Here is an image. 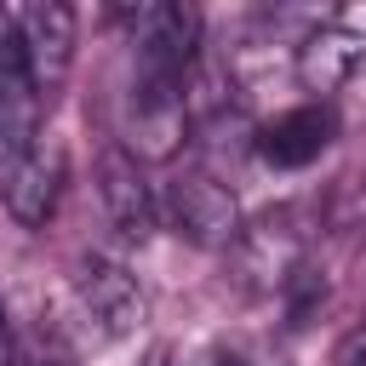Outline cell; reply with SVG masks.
Listing matches in <instances>:
<instances>
[{"label":"cell","mask_w":366,"mask_h":366,"mask_svg":"<svg viewBox=\"0 0 366 366\" xmlns=\"http://www.w3.org/2000/svg\"><path fill=\"white\" fill-rule=\"evenodd\" d=\"M0 46H11V6H0Z\"/></svg>","instance_id":"5bb4252c"},{"label":"cell","mask_w":366,"mask_h":366,"mask_svg":"<svg viewBox=\"0 0 366 366\" xmlns=\"http://www.w3.org/2000/svg\"><path fill=\"white\" fill-rule=\"evenodd\" d=\"M0 366H17V349H11V326H6V309H0Z\"/></svg>","instance_id":"7c38bea8"},{"label":"cell","mask_w":366,"mask_h":366,"mask_svg":"<svg viewBox=\"0 0 366 366\" xmlns=\"http://www.w3.org/2000/svg\"><path fill=\"white\" fill-rule=\"evenodd\" d=\"M126 154L132 160H172L189 137V103H183V86H166V80H137L132 74V92H126V132H120Z\"/></svg>","instance_id":"5b68a950"},{"label":"cell","mask_w":366,"mask_h":366,"mask_svg":"<svg viewBox=\"0 0 366 366\" xmlns=\"http://www.w3.org/2000/svg\"><path fill=\"white\" fill-rule=\"evenodd\" d=\"M11 51L29 69L34 92L51 97L69 69H74V11L63 0H34V6H11Z\"/></svg>","instance_id":"3957f363"},{"label":"cell","mask_w":366,"mask_h":366,"mask_svg":"<svg viewBox=\"0 0 366 366\" xmlns=\"http://www.w3.org/2000/svg\"><path fill=\"white\" fill-rule=\"evenodd\" d=\"M229 252L240 257L246 280L263 286V292H280V286L303 269V234H297L286 217H263V223L240 229V240H234Z\"/></svg>","instance_id":"30bf717a"},{"label":"cell","mask_w":366,"mask_h":366,"mask_svg":"<svg viewBox=\"0 0 366 366\" xmlns=\"http://www.w3.org/2000/svg\"><path fill=\"white\" fill-rule=\"evenodd\" d=\"M40 120H46V97L34 92V80L17 63V51L0 46V183L34 154Z\"/></svg>","instance_id":"52a82bcc"},{"label":"cell","mask_w":366,"mask_h":366,"mask_svg":"<svg viewBox=\"0 0 366 366\" xmlns=\"http://www.w3.org/2000/svg\"><path fill=\"white\" fill-rule=\"evenodd\" d=\"M206 366H246V360H234V355H206Z\"/></svg>","instance_id":"9a60e30c"},{"label":"cell","mask_w":366,"mask_h":366,"mask_svg":"<svg viewBox=\"0 0 366 366\" xmlns=\"http://www.w3.org/2000/svg\"><path fill=\"white\" fill-rule=\"evenodd\" d=\"M126 23H132V74L183 86L200 57V11L183 0H149Z\"/></svg>","instance_id":"6da1fadb"},{"label":"cell","mask_w":366,"mask_h":366,"mask_svg":"<svg viewBox=\"0 0 366 366\" xmlns=\"http://www.w3.org/2000/svg\"><path fill=\"white\" fill-rule=\"evenodd\" d=\"M360 57H366V40L349 34V29H337V23H326V29H315L297 46V80L309 92H337L360 69Z\"/></svg>","instance_id":"8fae6325"},{"label":"cell","mask_w":366,"mask_h":366,"mask_svg":"<svg viewBox=\"0 0 366 366\" xmlns=\"http://www.w3.org/2000/svg\"><path fill=\"white\" fill-rule=\"evenodd\" d=\"M63 177H69L63 149L57 143H34V154L0 183V200H6V212L23 229H46L51 212H57V200H63Z\"/></svg>","instance_id":"9c48e42d"},{"label":"cell","mask_w":366,"mask_h":366,"mask_svg":"<svg viewBox=\"0 0 366 366\" xmlns=\"http://www.w3.org/2000/svg\"><path fill=\"white\" fill-rule=\"evenodd\" d=\"M137 366H172V349H166V343H154V349H149Z\"/></svg>","instance_id":"4fadbf2b"},{"label":"cell","mask_w":366,"mask_h":366,"mask_svg":"<svg viewBox=\"0 0 366 366\" xmlns=\"http://www.w3.org/2000/svg\"><path fill=\"white\" fill-rule=\"evenodd\" d=\"M349 366H366V349H355V355H349Z\"/></svg>","instance_id":"2e32d148"},{"label":"cell","mask_w":366,"mask_h":366,"mask_svg":"<svg viewBox=\"0 0 366 366\" xmlns=\"http://www.w3.org/2000/svg\"><path fill=\"white\" fill-rule=\"evenodd\" d=\"M97 194H103L109 223H114L126 240H137V246H143V240L154 234L160 200H154L149 177H143V160H132L120 143H109V149L97 154Z\"/></svg>","instance_id":"8992f818"},{"label":"cell","mask_w":366,"mask_h":366,"mask_svg":"<svg viewBox=\"0 0 366 366\" xmlns=\"http://www.w3.org/2000/svg\"><path fill=\"white\" fill-rule=\"evenodd\" d=\"M332 137H337V114H332L326 103H297V109L274 114L269 126H257V132H252V149H257L269 166L297 172V166H315V160L332 149Z\"/></svg>","instance_id":"ba28073f"},{"label":"cell","mask_w":366,"mask_h":366,"mask_svg":"<svg viewBox=\"0 0 366 366\" xmlns=\"http://www.w3.org/2000/svg\"><path fill=\"white\" fill-rule=\"evenodd\" d=\"M160 200V217L189 240V246H206V252H229L240 240V200L223 177L212 172H172V183L154 194Z\"/></svg>","instance_id":"7a4b0ae2"},{"label":"cell","mask_w":366,"mask_h":366,"mask_svg":"<svg viewBox=\"0 0 366 366\" xmlns=\"http://www.w3.org/2000/svg\"><path fill=\"white\" fill-rule=\"evenodd\" d=\"M74 303H80V320H86V332L97 343H120L143 320V286L132 280L126 263H114L103 252L80 257V269H74Z\"/></svg>","instance_id":"277c9868"}]
</instances>
